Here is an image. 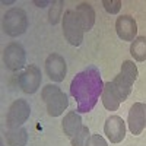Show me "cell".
Instances as JSON below:
<instances>
[{
    "label": "cell",
    "mask_w": 146,
    "mask_h": 146,
    "mask_svg": "<svg viewBox=\"0 0 146 146\" xmlns=\"http://www.w3.org/2000/svg\"><path fill=\"white\" fill-rule=\"evenodd\" d=\"M104 83L100 70L95 66L83 69L75 76L70 85V94L76 100L78 113H88L95 107L100 95H102Z\"/></svg>",
    "instance_id": "cell-1"
},
{
    "label": "cell",
    "mask_w": 146,
    "mask_h": 146,
    "mask_svg": "<svg viewBox=\"0 0 146 146\" xmlns=\"http://www.w3.org/2000/svg\"><path fill=\"white\" fill-rule=\"evenodd\" d=\"M41 98L47 105L48 115H51V117L62 115L69 105L67 95L57 85H45L41 92Z\"/></svg>",
    "instance_id": "cell-2"
},
{
    "label": "cell",
    "mask_w": 146,
    "mask_h": 146,
    "mask_svg": "<svg viewBox=\"0 0 146 146\" xmlns=\"http://www.w3.org/2000/svg\"><path fill=\"white\" fill-rule=\"evenodd\" d=\"M28 28V16L21 7L9 9L3 16V31L9 36H19Z\"/></svg>",
    "instance_id": "cell-3"
},
{
    "label": "cell",
    "mask_w": 146,
    "mask_h": 146,
    "mask_svg": "<svg viewBox=\"0 0 146 146\" xmlns=\"http://www.w3.org/2000/svg\"><path fill=\"white\" fill-rule=\"evenodd\" d=\"M83 32L85 31L76 10H66L63 16V34L66 41L75 47H79L83 41Z\"/></svg>",
    "instance_id": "cell-4"
},
{
    "label": "cell",
    "mask_w": 146,
    "mask_h": 146,
    "mask_svg": "<svg viewBox=\"0 0 146 146\" xmlns=\"http://www.w3.org/2000/svg\"><path fill=\"white\" fill-rule=\"evenodd\" d=\"M31 107L25 100H16L10 104L6 114V126L9 129H19L29 118Z\"/></svg>",
    "instance_id": "cell-5"
},
{
    "label": "cell",
    "mask_w": 146,
    "mask_h": 146,
    "mask_svg": "<svg viewBox=\"0 0 146 146\" xmlns=\"http://www.w3.org/2000/svg\"><path fill=\"white\" fill-rule=\"evenodd\" d=\"M3 62L6 67L12 72H16L22 69L27 63V54L23 47L18 42H10L3 50Z\"/></svg>",
    "instance_id": "cell-6"
},
{
    "label": "cell",
    "mask_w": 146,
    "mask_h": 146,
    "mask_svg": "<svg viewBox=\"0 0 146 146\" xmlns=\"http://www.w3.org/2000/svg\"><path fill=\"white\" fill-rule=\"evenodd\" d=\"M45 72L53 82L64 80L66 73H67V64H66L64 57H62L57 53L50 54L45 60Z\"/></svg>",
    "instance_id": "cell-7"
},
{
    "label": "cell",
    "mask_w": 146,
    "mask_h": 146,
    "mask_svg": "<svg viewBox=\"0 0 146 146\" xmlns=\"http://www.w3.org/2000/svg\"><path fill=\"white\" fill-rule=\"evenodd\" d=\"M40 85H41V70L34 64H29L19 76L21 89L25 94H34L38 91Z\"/></svg>",
    "instance_id": "cell-8"
},
{
    "label": "cell",
    "mask_w": 146,
    "mask_h": 146,
    "mask_svg": "<svg viewBox=\"0 0 146 146\" xmlns=\"http://www.w3.org/2000/svg\"><path fill=\"white\" fill-rule=\"evenodd\" d=\"M129 129L131 131V135H140L146 126V105L142 102L133 104V107L129 111V120H127Z\"/></svg>",
    "instance_id": "cell-9"
},
{
    "label": "cell",
    "mask_w": 146,
    "mask_h": 146,
    "mask_svg": "<svg viewBox=\"0 0 146 146\" xmlns=\"http://www.w3.org/2000/svg\"><path fill=\"white\" fill-rule=\"evenodd\" d=\"M104 133L107 135L108 140L113 143H120L126 136V124L121 117L111 115L108 117L104 126Z\"/></svg>",
    "instance_id": "cell-10"
},
{
    "label": "cell",
    "mask_w": 146,
    "mask_h": 146,
    "mask_svg": "<svg viewBox=\"0 0 146 146\" xmlns=\"http://www.w3.org/2000/svg\"><path fill=\"white\" fill-rule=\"evenodd\" d=\"M115 31H117V35L123 41H133L137 34V23L133 16L123 15V16L117 18Z\"/></svg>",
    "instance_id": "cell-11"
},
{
    "label": "cell",
    "mask_w": 146,
    "mask_h": 146,
    "mask_svg": "<svg viewBox=\"0 0 146 146\" xmlns=\"http://www.w3.org/2000/svg\"><path fill=\"white\" fill-rule=\"evenodd\" d=\"M62 127H63V131H64V135L72 139V137H75L78 133L80 131V129L83 127L82 126V118L80 115L76 113V111H69L63 121H62Z\"/></svg>",
    "instance_id": "cell-12"
},
{
    "label": "cell",
    "mask_w": 146,
    "mask_h": 146,
    "mask_svg": "<svg viewBox=\"0 0 146 146\" xmlns=\"http://www.w3.org/2000/svg\"><path fill=\"white\" fill-rule=\"evenodd\" d=\"M101 96H102V104L108 111H115V110H118V107L121 104V100H120L118 94L115 92L111 82L104 83V89H102Z\"/></svg>",
    "instance_id": "cell-13"
},
{
    "label": "cell",
    "mask_w": 146,
    "mask_h": 146,
    "mask_svg": "<svg viewBox=\"0 0 146 146\" xmlns=\"http://www.w3.org/2000/svg\"><path fill=\"white\" fill-rule=\"evenodd\" d=\"M76 13L80 19L83 31H91L95 23V10L89 3H80L76 7Z\"/></svg>",
    "instance_id": "cell-14"
},
{
    "label": "cell",
    "mask_w": 146,
    "mask_h": 146,
    "mask_svg": "<svg viewBox=\"0 0 146 146\" xmlns=\"http://www.w3.org/2000/svg\"><path fill=\"white\" fill-rule=\"evenodd\" d=\"M111 83H113V86H114L115 92L118 94L121 102L126 101V100H127V96H129V95H130V92H131V85H133V80L120 72L118 75L114 78V80H113Z\"/></svg>",
    "instance_id": "cell-15"
},
{
    "label": "cell",
    "mask_w": 146,
    "mask_h": 146,
    "mask_svg": "<svg viewBox=\"0 0 146 146\" xmlns=\"http://www.w3.org/2000/svg\"><path fill=\"white\" fill-rule=\"evenodd\" d=\"M28 142V131L27 129H9L6 131V143L9 146H25Z\"/></svg>",
    "instance_id": "cell-16"
},
{
    "label": "cell",
    "mask_w": 146,
    "mask_h": 146,
    "mask_svg": "<svg viewBox=\"0 0 146 146\" xmlns=\"http://www.w3.org/2000/svg\"><path fill=\"white\" fill-rule=\"evenodd\" d=\"M130 54L136 62H145L146 60V36H136L131 41Z\"/></svg>",
    "instance_id": "cell-17"
},
{
    "label": "cell",
    "mask_w": 146,
    "mask_h": 146,
    "mask_svg": "<svg viewBox=\"0 0 146 146\" xmlns=\"http://www.w3.org/2000/svg\"><path fill=\"white\" fill-rule=\"evenodd\" d=\"M63 2L62 0H57V2H53L51 3V7H50V12H48V21H50L51 25H56V23L60 21V16H62V9H63Z\"/></svg>",
    "instance_id": "cell-18"
},
{
    "label": "cell",
    "mask_w": 146,
    "mask_h": 146,
    "mask_svg": "<svg viewBox=\"0 0 146 146\" xmlns=\"http://www.w3.org/2000/svg\"><path fill=\"white\" fill-rule=\"evenodd\" d=\"M91 137V133H89V129L88 127H82L80 131L78 133V135L75 137H72V146H86V142L88 139Z\"/></svg>",
    "instance_id": "cell-19"
},
{
    "label": "cell",
    "mask_w": 146,
    "mask_h": 146,
    "mask_svg": "<svg viewBox=\"0 0 146 146\" xmlns=\"http://www.w3.org/2000/svg\"><path fill=\"white\" fill-rule=\"evenodd\" d=\"M121 73L126 75L127 78H130L133 82L137 79V67H136V64L133 62H130V60L123 62V64H121Z\"/></svg>",
    "instance_id": "cell-20"
},
{
    "label": "cell",
    "mask_w": 146,
    "mask_h": 146,
    "mask_svg": "<svg viewBox=\"0 0 146 146\" xmlns=\"http://www.w3.org/2000/svg\"><path fill=\"white\" fill-rule=\"evenodd\" d=\"M102 6H104V9L108 12V13L115 15V13H118L120 9H121V2H120V0H104Z\"/></svg>",
    "instance_id": "cell-21"
},
{
    "label": "cell",
    "mask_w": 146,
    "mask_h": 146,
    "mask_svg": "<svg viewBox=\"0 0 146 146\" xmlns=\"http://www.w3.org/2000/svg\"><path fill=\"white\" fill-rule=\"evenodd\" d=\"M86 146H107V142L100 135H91V137L86 142Z\"/></svg>",
    "instance_id": "cell-22"
},
{
    "label": "cell",
    "mask_w": 146,
    "mask_h": 146,
    "mask_svg": "<svg viewBox=\"0 0 146 146\" xmlns=\"http://www.w3.org/2000/svg\"><path fill=\"white\" fill-rule=\"evenodd\" d=\"M36 5H38L40 7H44V5H47V2H35Z\"/></svg>",
    "instance_id": "cell-23"
}]
</instances>
